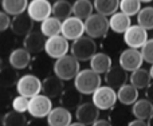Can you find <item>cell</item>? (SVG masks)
Masks as SVG:
<instances>
[{"mask_svg":"<svg viewBox=\"0 0 153 126\" xmlns=\"http://www.w3.org/2000/svg\"><path fill=\"white\" fill-rule=\"evenodd\" d=\"M101 75L91 70V68H85L81 70L79 74L74 79V87L81 93L82 95H93L102 84Z\"/></svg>","mask_w":153,"mask_h":126,"instance_id":"1","label":"cell"},{"mask_svg":"<svg viewBox=\"0 0 153 126\" xmlns=\"http://www.w3.org/2000/svg\"><path fill=\"white\" fill-rule=\"evenodd\" d=\"M74 56L70 54V55H66L63 58L55 61L53 66L54 70V75H56L59 79L62 81H74L76 78V75L81 71V66Z\"/></svg>","mask_w":153,"mask_h":126,"instance_id":"2","label":"cell"},{"mask_svg":"<svg viewBox=\"0 0 153 126\" xmlns=\"http://www.w3.org/2000/svg\"><path fill=\"white\" fill-rule=\"evenodd\" d=\"M70 53L78 62H90L97 54V43L94 39L85 35L81 39L73 42Z\"/></svg>","mask_w":153,"mask_h":126,"instance_id":"3","label":"cell"},{"mask_svg":"<svg viewBox=\"0 0 153 126\" xmlns=\"http://www.w3.org/2000/svg\"><path fill=\"white\" fill-rule=\"evenodd\" d=\"M85 30H86V35L91 39L105 38L110 30L109 19L100 13H93L87 20H85Z\"/></svg>","mask_w":153,"mask_h":126,"instance_id":"4","label":"cell"},{"mask_svg":"<svg viewBox=\"0 0 153 126\" xmlns=\"http://www.w3.org/2000/svg\"><path fill=\"white\" fill-rule=\"evenodd\" d=\"M16 91L22 97L31 99V98L36 97L42 93V81L35 74L22 75L18 84H16Z\"/></svg>","mask_w":153,"mask_h":126,"instance_id":"5","label":"cell"},{"mask_svg":"<svg viewBox=\"0 0 153 126\" xmlns=\"http://www.w3.org/2000/svg\"><path fill=\"white\" fill-rule=\"evenodd\" d=\"M53 109H54L53 102H51L50 98L46 97L45 94H39L30 99L28 111L27 113L34 119H43V118H47Z\"/></svg>","mask_w":153,"mask_h":126,"instance_id":"6","label":"cell"},{"mask_svg":"<svg viewBox=\"0 0 153 126\" xmlns=\"http://www.w3.org/2000/svg\"><path fill=\"white\" fill-rule=\"evenodd\" d=\"M117 91L109 86H101L94 94L91 95V102L97 106L100 110H110L116 106Z\"/></svg>","mask_w":153,"mask_h":126,"instance_id":"7","label":"cell"},{"mask_svg":"<svg viewBox=\"0 0 153 126\" xmlns=\"http://www.w3.org/2000/svg\"><path fill=\"white\" fill-rule=\"evenodd\" d=\"M71 46L69 44V40L66 38H63L62 35H58V36L54 38H48L46 40V46H45V53L47 54L48 58L51 59H58L63 58V56L69 55V51Z\"/></svg>","mask_w":153,"mask_h":126,"instance_id":"8","label":"cell"},{"mask_svg":"<svg viewBox=\"0 0 153 126\" xmlns=\"http://www.w3.org/2000/svg\"><path fill=\"white\" fill-rule=\"evenodd\" d=\"M27 15L34 21L43 23L53 15V4L48 0H32L28 3Z\"/></svg>","mask_w":153,"mask_h":126,"instance_id":"9","label":"cell"},{"mask_svg":"<svg viewBox=\"0 0 153 126\" xmlns=\"http://www.w3.org/2000/svg\"><path fill=\"white\" fill-rule=\"evenodd\" d=\"M83 34H86V30H85V21L81 19L71 16V18L66 19V20L62 21V32L61 35L63 38H66L67 40H75L81 39L82 36H85Z\"/></svg>","mask_w":153,"mask_h":126,"instance_id":"10","label":"cell"},{"mask_svg":"<svg viewBox=\"0 0 153 126\" xmlns=\"http://www.w3.org/2000/svg\"><path fill=\"white\" fill-rule=\"evenodd\" d=\"M144 62L143 54L140 50H133V48H126L121 53L118 59V64L124 68L126 73H134L138 68H141Z\"/></svg>","mask_w":153,"mask_h":126,"instance_id":"11","label":"cell"},{"mask_svg":"<svg viewBox=\"0 0 153 126\" xmlns=\"http://www.w3.org/2000/svg\"><path fill=\"white\" fill-rule=\"evenodd\" d=\"M148 31L140 27L138 24L132 26L124 34V42L128 46V48L138 50L143 48L144 44L148 42Z\"/></svg>","mask_w":153,"mask_h":126,"instance_id":"12","label":"cell"},{"mask_svg":"<svg viewBox=\"0 0 153 126\" xmlns=\"http://www.w3.org/2000/svg\"><path fill=\"white\" fill-rule=\"evenodd\" d=\"M76 122L83 125H93L100 119V109L93 102H83L75 110Z\"/></svg>","mask_w":153,"mask_h":126,"instance_id":"13","label":"cell"},{"mask_svg":"<svg viewBox=\"0 0 153 126\" xmlns=\"http://www.w3.org/2000/svg\"><path fill=\"white\" fill-rule=\"evenodd\" d=\"M63 91H65L63 81L59 79L56 75H47L42 81V94H45L50 99L59 98Z\"/></svg>","mask_w":153,"mask_h":126,"instance_id":"14","label":"cell"},{"mask_svg":"<svg viewBox=\"0 0 153 126\" xmlns=\"http://www.w3.org/2000/svg\"><path fill=\"white\" fill-rule=\"evenodd\" d=\"M34 23L35 21L30 18L27 13L23 15L15 16L12 19V23H11V31L15 36H24L30 35L34 31Z\"/></svg>","mask_w":153,"mask_h":126,"instance_id":"15","label":"cell"},{"mask_svg":"<svg viewBox=\"0 0 153 126\" xmlns=\"http://www.w3.org/2000/svg\"><path fill=\"white\" fill-rule=\"evenodd\" d=\"M128 79H129L128 73L120 64L118 66H113V67L110 68V71L105 74L106 86L111 87V89L117 90V91H118L122 86H125V84H126Z\"/></svg>","mask_w":153,"mask_h":126,"instance_id":"16","label":"cell"},{"mask_svg":"<svg viewBox=\"0 0 153 126\" xmlns=\"http://www.w3.org/2000/svg\"><path fill=\"white\" fill-rule=\"evenodd\" d=\"M59 103L62 107L67 109V110H76L79 106L82 105V94L75 89L74 86H70L65 89L62 95L59 97Z\"/></svg>","mask_w":153,"mask_h":126,"instance_id":"17","label":"cell"},{"mask_svg":"<svg viewBox=\"0 0 153 126\" xmlns=\"http://www.w3.org/2000/svg\"><path fill=\"white\" fill-rule=\"evenodd\" d=\"M46 119L48 126H70L73 124V114L67 109L58 106L51 110Z\"/></svg>","mask_w":153,"mask_h":126,"instance_id":"18","label":"cell"},{"mask_svg":"<svg viewBox=\"0 0 153 126\" xmlns=\"http://www.w3.org/2000/svg\"><path fill=\"white\" fill-rule=\"evenodd\" d=\"M32 62L31 54L23 47L15 48L12 53L8 55V63L15 70H24L27 68Z\"/></svg>","mask_w":153,"mask_h":126,"instance_id":"19","label":"cell"},{"mask_svg":"<svg viewBox=\"0 0 153 126\" xmlns=\"http://www.w3.org/2000/svg\"><path fill=\"white\" fill-rule=\"evenodd\" d=\"M46 38L40 31H32L30 35H27L23 40V48H26L30 54H39L45 51Z\"/></svg>","mask_w":153,"mask_h":126,"instance_id":"20","label":"cell"},{"mask_svg":"<svg viewBox=\"0 0 153 126\" xmlns=\"http://www.w3.org/2000/svg\"><path fill=\"white\" fill-rule=\"evenodd\" d=\"M109 24H110V30L113 32H116V34H125L132 27V19L120 11V12L114 13L113 16H110Z\"/></svg>","mask_w":153,"mask_h":126,"instance_id":"21","label":"cell"},{"mask_svg":"<svg viewBox=\"0 0 153 126\" xmlns=\"http://www.w3.org/2000/svg\"><path fill=\"white\" fill-rule=\"evenodd\" d=\"M132 113L136 117V119H141V121L148 122L149 118L153 116V103L146 99V98L138 99L132 106Z\"/></svg>","mask_w":153,"mask_h":126,"instance_id":"22","label":"cell"},{"mask_svg":"<svg viewBox=\"0 0 153 126\" xmlns=\"http://www.w3.org/2000/svg\"><path fill=\"white\" fill-rule=\"evenodd\" d=\"M113 67V62L111 58L105 53H97L94 55V58L90 61V68L97 74H106L110 71V68Z\"/></svg>","mask_w":153,"mask_h":126,"instance_id":"23","label":"cell"},{"mask_svg":"<svg viewBox=\"0 0 153 126\" xmlns=\"http://www.w3.org/2000/svg\"><path fill=\"white\" fill-rule=\"evenodd\" d=\"M1 8L7 15L10 16H19L27 12L28 8V1L27 0H3Z\"/></svg>","mask_w":153,"mask_h":126,"instance_id":"24","label":"cell"},{"mask_svg":"<svg viewBox=\"0 0 153 126\" xmlns=\"http://www.w3.org/2000/svg\"><path fill=\"white\" fill-rule=\"evenodd\" d=\"M129 81H130V84L134 86L137 90H144V89L146 90L149 87V84L152 83V78H151V74H149V70H145V68H143V67L130 74Z\"/></svg>","mask_w":153,"mask_h":126,"instance_id":"25","label":"cell"},{"mask_svg":"<svg viewBox=\"0 0 153 126\" xmlns=\"http://www.w3.org/2000/svg\"><path fill=\"white\" fill-rule=\"evenodd\" d=\"M117 98L125 106H133L138 101V90L130 83H126L117 91Z\"/></svg>","mask_w":153,"mask_h":126,"instance_id":"26","label":"cell"},{"mask_svg":"<svg viewBox=\"0 0 153 126\" xmlns=\"http://www.w3.org/2000/svg\"><path fill=\"white\" fill-rule=\"evenodd\" d=\"M19 79H20V76H19V74H18V70L12 68L11 66L3 67L1 70H0V87H1V89L7 90L13 86L16 87Z\"/></svg>","mask_w":153,"mask_h":126,"instance_id":"27","label":"cell"},{"mask_svg":"<svg viewBox=\"0 0 153 126\" xmlns=\"http://www.w3.org/2000/svg\"><path fill=\"white\" fill-rule=\"evenodd\" d=\"M40 32L43 34V36L46 39L58 36L62 32V21L59 19L54 18V16H51V18H48L43 23H40Z\"/></svg>","mask_w":153,"mask_h":126,"instance_id":"28","label":"cell"},{"mask_svg":"<svg viewBox=\"0 0 153 126\" xmlns=\"http://www.w3.org/2000/svg\"><path fill=\"white\" fill-rule=\"evenodd\" d=\"M93 11H94V3L90 0H76L73 4V15L83 21L93 15Z\"/></svg>","mask_w":153,"mask_h":126,"instance_id":"29","label":"cell"},{"mask_svg":"<svg viewBox=\"0 0 153 126\" xmlns=\"http://www.w3.org/2000/svg\"><path fill=\"white\" fill-rule=\"evenodd\" d=\"M94 10L97 13L105 16H113L117 13V10H120V1L118 0H95L94 1Z\"/></svg>","mask_w":153,"mask_h":126,"instance_id":"30","label":"cell"},{"mask_svg":"<svg viewBox=\"0 0 153 126\" xmlns=\"http://www.w3.org/2000/svg\"><path fill=\"white\" fill-rule=\"evenodd\" d=\"M53 16L61 21L73 16V4L67 0H56L53 4Z\"/></svg>","mask_w":153,"mask_h":126,"instance_id":"31","label":"cell"},{"mask_svg":"<svg viewBox=\"0 0 153 126\" xmlns=\"http://www.w3.org/2000/svg\"><path fill=\"white\" fill-rule=\"evenodd\" d=\"M137 24L146 31L153 30V5L143 7V10L137 15Z\"/></svg>","mask_w":153,"mask_h":126,"instance_id":"32","label":"cell"},{"mask_svg":"<svg viewBox=\"0 0 153 126\" xmlns=\"http://www.w3.org/2000/svg\"><path fill=\"white\" fill-rule=\"evenodd\" d=\"M3 126H27V118L24 114L16 111H7L1 118Z\"/></svg>","mask_w":153,"mask_h":126,"instance_id":"33","label":"cell"},{"mask_svg":"<svg viewBox=\"0 0 153 126\" xmlns=\"http://www.w3.org/2000/svg\"><path fill=\"white\" fill-rule=\"evenodd\" d=\"M120 10L122 13L132 18V16L138 15L140 11L143 10V7H141V1H138V0H121L120 1Z\"/></svg>","mask_w":153,"mask_h":126,"instance_id":"34","label":"cell"},{"mask_svg":"<svg viewBox=\"0 0 153 126\" xmlns=\"http://www.w3.org/2000/svg\"><path fill=\"white\" fill-rule=\"evenodd\" d=\"M15 35L13 34H7V32H3L0 34V51L1 53H8L10 54L15 50Z\"/></svg>","mask_w":153,"mask_h":126,"instance_id":"35","label":"cell"},{"mask_svg":"<svg viewBox=\"0 0 153 126\" xmlns=\"http://www.w3.org/2000/svg\"><path fill=\"white\" fill-rule=\"evenodd\" d=\"M11 105H12L13 111L24 114L26 111H28L30 99H28V98H26V97H22V95H18V97H15V98L12 99Z\"/></svg>","mask_w":153,"mask_h":126,"instance_id":"36","label":"cell"},{"mask_svg":"<svg viewBox=\"0 0 153 126\" xmlns=\"http://www.w3.org/2000/svg\"><path fill=\"white\" fill-rule=\"evenodd\" d=\"M140 51H141V54H143L144 62H146L151 66H153V39H149Z\"/></svg>","mask_w":153,"mask_h":126,"instance_id":"37","label":"cell"},{"mask_svg":"<svg viewBox=\"0 0 153 126\" xmlns=\"http://www.w3.org/2000/svg\"><path fill=\"white\" fill-rule=\"evenodd\" d=\"M11 23L12 20H11L10 15H7L4 11H0V34L7 32V30L11 28Z\"/></svg>","mask_w":153,"mask_h":126,"instance_id":"38","label":"cell"},{"mask_svg":"<svg viewBox=\"0 0 153 126\" xmlns=\"http://www.w3.org/2000/svg\"><path fill=\"white\" fill-rule=\"evenodd\" d=\"M10 101H11L10 93H7L5 89H1V87H0V110L7 107L8 103H10Z\"/></svg>","mask_w":153,"mask_h":126,"instance_id":"39","label":"cell"},{"mask_svg":"<svg viewBox=\"0 0 153 126\" xmlns=\"http://www.w3.org/2000/svg\"><path fill=\"white\" fill-rule=\"evenodd\" d=\"M128 126H148V122L141 121V119H133L128 124Z\"/></svg>","mask_w":153,"mask_h":126,"instance_id":"40","label":"cell"},{"mask_svg":"<svg viewBox=\"0 0 153 126\" xmlns=\"http://www.w3.org/2000/svg\"><path fill=\"white\" fill-rule=\"evenodd\" d=\"M145 94H146V99L151 101V102L153 103V82H152L151 84H149L148 89H146V93H145Z\"/></svg>","mask_w":153,"mask_h":126,"instance_id":"41","label":"cell"},{"mask_svg":"<svg viewBox=\"0 0 153 126\" xmlns=\"http://www.w3.org/2000/svg\"><path fill=\"white\" fill-rule=\"evenodd\" d=\"M91 126H113L108 119H98L95 124H93Z\"/></svg>","mask_w":153,"mask_h":126,"instance_id":"42","label":"cell"},{"mask_svg":"<svg viewBox=\"0 0 153 126\" xmlns=\"http://www.w3.org/2000/svg\"><path fill=\"white\" fill-rule=\"evenodd\" d=\"M28 126H48L47 125V122H42V119H34L32 122H30Z\"/></svg>","mask_w":153,"mask_h":126,"instance_id":"43","label":"cell"},{"mask_svg":"<svg viewBox=\"0 0 153 126\" xmlns=\"http://www.w3.org/2000/svg\"><path fill=\"white\" fill-rule=\"evenodd\" d=\"M70 126H86V125H83V124H79V122H73Z\"/></svg>","mask_w":153,"mask_h":126,"instance_id":"44","label":"cell"},{"mask_svg":"<svg viewBox=\"0 0 153 126\" xmlns=\"http://www.w3.org/2000/svg\"><path fill=\"white\" fill-rule=\"evenodd\" d=\"M148 126H153V116L149 118V121H148Z\"/></svg>","mask_w":153,"mask_h":126,"instance_id":"45","label":"cell"},{"mask_svg":"<svg viewBox=\"0 0 153 126\" xmlns=\"http://www.w3.org/2000/svg\"><path fill=\"white\" fill-rule=\"evenodd\" d=\"M149 74H151V78L153 81V66H151V68H149Z\"/></svg>","mask_w":153,"mask_h":126,"instance_id":"46","label":"cell"},{"mask_svg":"<svg viewBox=\"0 0 153 126\" xmlns=\"http://www.w3.org/2000/svg\"><path fill=\"white\" fill-rule=\"evenodd\" d=\"M3 67H4V66H3V59H1V56H0V70H1Z\"/></svg>","mask_w":153,"mask_h":126,"instance_id":"47","label":"cell"},{"mask_svg":"<svg viewBox=\"0 0 153 126\" xmlns=\"http://www.w3.org/2000/svg\"><path fill=\"white\" fill-rule=\"evenodd\" d=\"M0 5H1V1H0Z\"/></svg>","mask_w":153,"mask_h":126,"instance_id":"48","label":"cell"},{"mask_svg":"<svg viewBox=\"0 0 153 126\" xmlns=\"http://www.w3.org/2000/svg\"><path fill=\"white\" fill-rule=\"evenodd\" d=\"M0 126H3V125H0Z\"/></svg>","mask_w":153,"mask_h":126,"instance_id":"49","label":"cell"}]
</instances>
